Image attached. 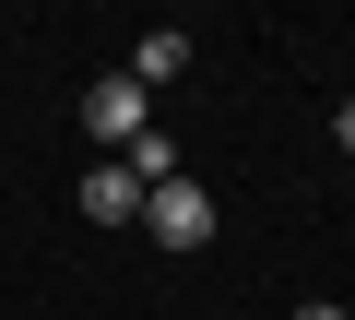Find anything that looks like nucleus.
I'll return each instance as SVG.
<instances>
[{
	"label": "nucleus",
	"instance_id": "obj_1",
	"mask_svg": "<svg viewBox=\"0 0 355 320\" xmlns=\"http://www.w3.org/2000/svg\"><path fill=\"white\" fill-rule=\"evenodd\" d=\"M83 130H95V154H130V142L154 130V83H130V71H107V83L83 95Z\"/></svg>",
	"mask_w": 355,
	"mask_h": 320
},
{
	"label": "nucleus",
	"instance_id": "obj_2",
	"mask_svg": "<svg viewBox=\"0 0 355 320\" xmlns=\"http://www.w3.org/2000/svg\"><path fill=\"white\" fill-rule=\"evenodd\" d=\"M142 237H154V249H178V261H190V249H214V190L166 178V190L142 202Z\"/></svg>",
	"mask_w": 355,
	"mask_h": 320
},
{
	"label": "nucleus",
	"instance_id": "obj_3",
	"mask_svg": "<svg viewBox=\"0 0 355 320\" xmlns=\"http://www.w3.org/2000/svg\"><path fill=\"white\" fill-rule=\"evenodd\" d=\"M142 202H154V190L130 178V154H95V178H83V214H95V226H142Z\"/></svg>",
	"mask_w": 355,
	"mask_h": 320
},
{
	"label": "nucleus",
	"instance_id": "obj_4",
	"mask_svg": "<svg viewBox=\"0 0 355 320\" xmlns=\"http://www.w3.org/2000/svg\"><path fill=\"white\" fill-rule=\"evenodd\" d=\"M178 71H190V36H178V24H154V36L130 48V83H178Z\"/></svg>",
	"mask_w": 355,
	"mask_h": 320
},
{
	"label": "nucleus",
	"instance_id": "obj_5",
	"mask_svg": "<svg viewBox=\"0 0 355 320\" xmlns=\"http://www.w3.org/2000/svg\"><path fill=\"white\" fill-rule=\"evenodd\" d=\"M130 178L166 190V178H190V167H178V142H166V130H142V142H130Z\"/></svg>",
	"mask_w": 355,
	"mask_h": 320
},
{
	"label": "nucleus",
	"instance_id": "obj_6",
	"mask_svg": "<svg viewBox=\"0 0 355 320\" xmlns=\"http://www.w3.org/2000/svg\"><path fill=\"white\" fill-rule=\"evenodd\" d=\"M331 142H343V154H355V95H343V119H331Z\"/></svg>",
	"mask_w": 355,
	"mask_h": 320
},
{
	"label": "nucleus",
	"instance_id": "obj_7",
	"mask_svg": "<svg viewBox=\"0 0 355 320\" xmlns=\"http://www.w3.org/2000/svg\"><path fill=\"white\" fill-rule=\"evenodd\" d=\"M296 320H355V308H331V296H308V308H296Z\"/></svg>",
	"mask_w": 355,
	"mask_h": 320
}]
</instances>
